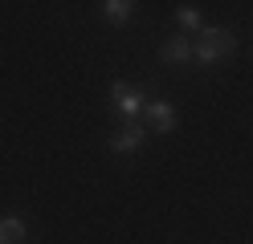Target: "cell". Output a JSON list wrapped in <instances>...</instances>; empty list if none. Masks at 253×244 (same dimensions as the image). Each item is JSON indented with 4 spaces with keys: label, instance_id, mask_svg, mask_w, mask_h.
Wrapping results in <instances>:
<instances>
[{
    "label": "cell",
    "instance_id": "obj_8",
    "mask_svg": "<svg viewBox=\"0 0 253 244\" xmlns=\"http://www.w3.org/2000/svg\"><path fill=\"white\" fill-rule=\"evenodd\" d=\"M176 21L188 29V33H196V37H200V33H204V21H200V12L192 8V4H180V12H176Z\"/></svg>",
    "mask_w": 253,
    "mask_h": 244
},
{
    "label": "cell",
    "instance_id": "obj_7",
    "mask_svg": "<svg viewBox=\"0 0 253 244\" xmlns=\"http://www.w3.org/2000/svg\"><path fill=\"white\" fill-rule=\"evenodd\" d=\"M25 236H29V228H25L21 216H4L0 220V244H21Z\"/></svg>",
    "mask_w": 253,
    "mask_h": 244
},
{
    "label": "cell",
    "instance_id": "obj_6",
    "mask_svg": "<svg viewBox=\"0 0 253 244\" xmlns=\"http://www.w3.org/2000/svg\"><path fill=\"white\" fill-rule=\"evenodd\" d=\"M98 8H102V16L110 25H131L139 4H135V0H106V4H98Z\"/></svg>",
    "mask_w": 253,
    "mask_h": 244
},
{
    "label": "cell",
    "instance_id": "obj_3",
    "mask_svg": "<svg viewBox=\"0 0 253 244\" xmlns=\"http://www.w3.org/2000/svg\"><path fill=\"white\" fill-rule=\"evenodd\" d=\"M143 142H147V126L143 122H123L115 135H110V151L115 155H135Z\"/></svg>",
    "mask_w": 253,
    "mask_h": 244
},
{
    "label": "cell",
    "instance_id": "obj_2",
    "mask_svg": "<svg viewBox=\"0 0 253 244\" xmlns=\"http://www.w3.org/2000/svg\"><path fill=\"white\" fill-rule=\"evenodd\" d=\"M110 102H115V110L123 114V122H139V114L147 110V98L139 86H126V81H115L110 86Z\"/></svg>",
    "mask_w": 253,
    "mask_h": 244
},
{
    "label": "cell",
    "instance_id": "obj_5",
    "mask_svg": "<svg viewBox=\"0 0 253 244\" xmlns=\"http://www.w3.org/2000/svg\"><path fill=\"white\" fill-rule=\"evenodd\" d=\"M160 61H164V65H184V61H192V37H184V33L168 37V41L160 45Z\"/></svg>",
    "mask_w": 253,
    "mask_h": 244
},
{
    "label": "cell",
    "instance_id": "obj_4",
    "mask_svg": "<svg viewBox=\"0 0 253 244\" xmlns=\"http://www.w3.org/2000/svg\"><path fill=\"white\" fill-rule=\"evenodd\" d=\"M143 114H147V126H151V130H160V135L176 130V106H171L168 98H151Z\"/></svg>",
    "mask_w": 253,
    "mask_h": 244
},
{
    "label": "cell",
    "instance_id": "obj_1",
    "mask_svg": "<svg viewBox=\"0 0 253 244\" xmlns=\"http://www.w3.org/2000/svg\"><path fill=\"white\" fill-rule=\"evenodd\" d=\"M237 49V37H233V29H204L200 37L192 41V57L200 65H216L220 57H229Z\"/></svg>",
    "mask_w": 253,
    "mask_h": 244
}]
</instances>
